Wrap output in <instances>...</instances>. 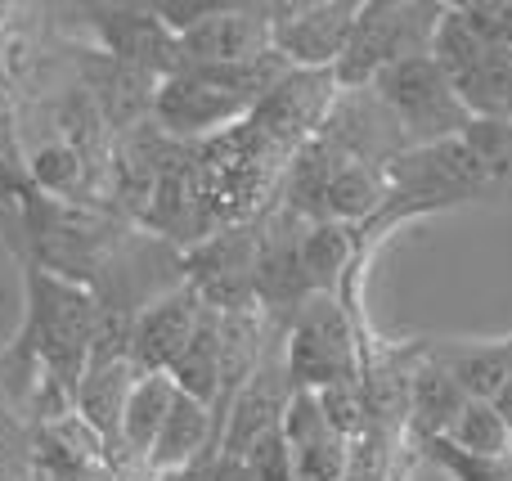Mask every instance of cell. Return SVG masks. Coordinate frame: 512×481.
Masks as SVG:
<instances>
[{"instance_id":"cell-1","label":"cell","mask_w":512,"mask_h":481,"mask_svg":"<svg viewBox=\"0 0 512 481\" xmlns=\"http://www.w3.org/2000/svg\"><path fill=\"white\" fill-rule=\"evenodd\" d=\"M23 288H27V320L18 329L14 347H5L9 387H14L18 414L36 383H54L77 401V387L90 369L99 333V306L90 288L68 284L50 270L23 261Z\"/></svg>"},{"instance_id":"cell-2","label":"cell","mask_w":512,"mask_h":481,"mask_svg":"<svg viewBox=\"0 0 512 481\" xmlns=\"http://www.w3.org/2000/svg\"><path fill=\"white\" fill-rule=\"evenodd\" d=\"M369 90L382 99V108H387L391 122L400 126L409 149L459 140L472 126V113L463 108V99L454 95L450 77L441 72V63H436L432 54H414V59L391 63L387 72H378V81H373Z\"/></svg>"},{"instance_id":"cell-3","label":"cell","mask_w":512,"mask_h":481,"mask_svg":"<svg viewBox=\"0 0 512 481\" xmlns=\"http://www.w3.org/2000/svg\"><path fill=\"white\" fill-rule=\"evenodd\" d=\"M427 54L441 63L472 122L512 126V45H486L481 36H472L459 9H441Z\"/></svg>"},{"instance_id":"cell-4","label":"cell","mask_w":512,"mask_h":481,"mask_svg":"<svg viewBox=\"0 0 512 481\" xmlns=\"http://www.w3.org/2000/svg\"><path fill=\"white\" fill-rule=\"evenodd\" d=\"M436 18H441V5H396V0H369V5H360L351 41H346L342 59L333 68L337 90H364L391 63L427 54Z\"/></svg>"},{"instance_id":"cell-5","label":"cell","mask_w":512,"mask_h":481,"mask_svg":"<svg viewBox=\"0 0 512 481\" xmlns=\"http://www.w3.org/2000/svg\"><path fill=\"white\" fill-rule=\"evenodd\" d=\"M283 369H288L292 392H324L337 383H355L351 315L333 293H310L292 311V329L283 342Z\"/></svg>"},{"instance_id":"cell-6","label":"cell","mask_w":512,"mask_h":481,"mask_svg":"<svg viewBox=\"0 0 512 481\" xmlns=\"http://www.w3.org/2000/svg\"><path fill=\"white\" fill-rule=\"evenodd\" d=\"M63 14L77 18V27L95 36L99 54L108 59L153 72L158 81L180 72V41L162 27L153 5H68Z\"/></svg>"},{"instance_id":"cell-7","label":"cell","mask_w":512,"mask_h":481,"mask_svg":"<svg viewBox=\"0 0 512 481\" xmlns=\"http://www.w3.org/2000/svg\"><path fill=\"white\" fill-rule=\"evenodd\" d=\"M360 18L355 0H306V5H270V45L297 72H333L351 27Z\"/></svg>"},{"instance_id":"cell-8","label":"cell","mask_w":512,"mask_h":481,"mask_svg":"<svg viewBox=\"0 0 512 481\" xmlns=\"http://www.w3.org/2000/svg\"><path fill=\"white\" fill-rule=\"evenodd\" d=\"M180 41V68H230L270 54V5H216Z\"/></svg>"},{"instance_id":"cell-9","label":"cell","mask_w":512,"mask_h":481,"mask_svg":"<svg viewBox=\"0 0 512 481\" xmlns=\"http://www.w3.org/2000/svg\"><path fill=\"white\" fill-rule=\"evenodd\" d=\"M203 311L207 306H203V297H198V288L189 284V279L180 288H171V293H162L158 302L135 320L131 365L140 369V374H167V369L180 360V351L189 347V338H194Z\"/></svg>"},{"instance_id":"cell-10","label":"cell","mask_w":512,"mask_h":481,"mask_svg":"<svg viewBox=\"0 0 512 481\" xmlns=\"http://www.w3.org/2000/svg\"><path fill=\"white\" fill-rule=\"evenodd\" d=\"M436 369L459 383L463 396L472 401H490L512 423V338L504 342H441L427 351Z\"/></svg>"},{"instance_id":"cell-11","label":"cell","mask_w":512,"mask_h":481,"mask_svg":"<svg viewBox=\"0 0 512 481\" xmlns=\"http://www.w3.org/2000/svg\"><path fill=\"white\" fill-rule=\"evenodd\" d=\"M212 441H216V419H212V410H207V405H198L194 396L176 392L167 423H162L158 441H153L149 459H144V473H149V481L185 477L189 468H194V459L203 455Z\"/></svg>"},{"instance_id":"cell-12","label":"cell","mask_w":512,"mask_h":481,"mask_svg":"<svg viewBox=\"0 0 512 481\" xmlns=\"http://www.w3.org/2000/svg\"><path fill=\"white\" fill-rule=\"evenodd\" d=\"M171 401H176V383H171L167 374H140L131 387V396H126V410H122V428H117V464H140L149 459L153 441H158L162 423H167L171 414Z\"/></svg>"},{"instance_id":"cell-13","label":"cell","mask_w":512,"mask_h":481,"mask_svg":"<svg viewBox=\"0 0 512 481\" xmlns=\"http://www.w3.org/2000/svg\"><path fill=\"white\" fill-rule=\"evenodd\" d=\"M135 378H140V369L131 360H108V365H90L77 387V419L113 450V459H117V428H122V410Z\"/></svg>"},{"instance_id":"cell-14","label":"cell","mask_w":512,"mask_h":481,"mask_svg":"<svg viewBox=\"0 0 512 481\" xmlns=\"http://www.w3.org/2000/svg\"><path fill=\"white\" fill-rule=\"evenodd\" d=\"M167 378L176 383V392L194 396L198 405L216 410V401H221V311L207 306L194 338H189V347L180 351V360L167 369Z\"/></svg>"},{"instance_id":"cell-15","label":"cell","mask_w":512,"mask_h":481,"mask_svg":"<svg viewBox=\"0 0 512 481\" xmlns=\"http://www.w3.org/2000/svg\"><path fill=\"white\" fill-rule=\"evenodd\" d=\"M382 207H387V171L337 158L333 176H328V189H324L319 221L355 225V221H369V216L382 212Z\"/></svg>"},{"instance_id":"cell-16","label":"cell","mask_w":512,"mask_h":481,"mask_svg":"<svg viewBox=\"0 0 512 481\" xmlns=\"http://www.w3.org/2000/svg\"><path fill=\"white\" fill-rule=\"evenodd\" d=\"M445 446L459 450V455H472V459H512V423L495 410L490 401H463V410L450 419L445 428Z\"/></svg>"},{"instance_id":"cell-17","label":"cell","mask_w":512,"mask_h":481,"mask_svg":"<svg viewBox=\"0 0 512 481\" xmlns=\"http://www.w3.org/2000/svg\"><path fill=\"white\" fill-rule=\"evenodd\" d=\"M463 401H468V396L459 392V383H454L445 369H436L432 360L418 369V378H414V414H418V423H423L427 441L445 437V428H450V419L463 410Z\"/></svg>"},{"instance_id":"cell-18","label":"cell","mask_w":512,"mask_h":481,"mask_svg":"<svg viewBox=\"0 0 512 481\" xmlns=\"http://www.w3.org/2000/svg\"><path fill=\"white\" fill-rule=\"evenodd\" d=\"M27 446H32V428L18 414L5 351H0V481H27Z\"/></svg>"},{"instance_id":"cell-19","label":"cell","mask_w":512,"mask_h":481,"mask_svg":"<svg viewBox=\"0 0 512 481\" xmlns=\"http://www.w3.org/2000/svg\"><path fill=\"white\" fill-rule=\"evenodd\" d=\"M292 481H346L351 473V441L324 432V437L306 441V446H292Z\"/></svg>"},{"instance_id":"cell-20","label":"cell","mask_w":512,"mask_h":481,"mask_svg":"<svg viewBox=\"0 0 512 481\" xmlns=\"http://www.w3.org/2000/svg\"><path fill=\"white\" fill-rule=\"evenodd\" d=\"M319 410H324V423L337 432V437L351 441V432L360 428V392H355V383H337V387H324V392H315Z\"/></svg>"},{"instance_id":"cell-21","label":"cell","mask_w":512,"mask_h":481,"mask_svg":"<svg viewBox=\"0 0 512 481\" xmlns=\"http://www.w3.org/2000/svg\"><path fill=\"white\" fill-rule=\"evenodd\" d=\"M36 189H32V180H27V171H18V167H5L0 162V207H14V203H23V198H32Z\"/></svg>"}]
</instances>
